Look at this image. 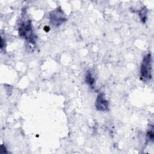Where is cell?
<instances>
[{
    "label": "cell",
    "mask_w": 154,
    "mask_h": 154,
    "mask_svg": "<svg viewBox=\"0 0 154 154\" xmlns=\"http://www.w3.org/2000/svg\"><path fill=\"white\" fill-rule=\"evenodd\" d=\"M19 35L26 42L32 45L35 44L36 37L34 34L31 22L29 19L22 20L19 24Z\"/></svg>",
    "instance_id": "cell-1"
},
{
    "label": "cell",
    "mask_w": 154,
    "mask_h": 154,
    "mask_svg": "<svg viewBox=\"0 0 154 154\" xmlns=\"http://www.w3.org/2000/svg\"><path fill=\"white\" fill-rule=\"evenodd\" d=\"M152 77V60L150 53L146 54L140 67V79L144 82L149 81Z\"/></svg>",
    "instance_id": "cell-2"
},
{
    "label": "cell",
    "mask_w": 154,
    "mask_h": 154,
    "mask_svg": "<svg viewBox=\"0 0 154 154\" xmlns=\"http://www.w3.org/2000/svg\"><path fill=\"white\" fill-rule=\"evenodd\" d=\"M49 19L51 23L55 26H58L67 20L66 15L61 7H58L51 12Z\"/></svg>",
    "instance_id": "cell-3"
},
{
    "label": "cell",
    "mask_w": 154,
    "mask_h": 154,
    "mask_svg": "<svg viewBox=\"0 0 154 154\" xmlns=\"http://www.w3.org/2000/svg\"><path fill=\"white\" fill-rule=\"evenodd\" d=\"M96 108L100 111H106L109 108V102L105 99L103 93H99L96 98L95 103Z\"/></svg>",
    "instance_id": "cell-4"
},
{
    "label": "cell",
    "mask_w": 154,
    "mask_h": 154,
    "mask_svg": "<svg viewBox=\"0 0 154 154\" xmlns=\"http://www.w3.org/2000/svg\"><path fill=\"white\" fill-rule=\"evenodd\" d=\"M85 82L91 87L94 88L95 84V79L93 76V75L90 71H87L85 75Z\"/></svg>",
    "instance_id": "cell-5"
},
{
    "label": "cell",
    "mask_w": 154,
    "mask_h": 154,
    "mask_svg": "<svg viewBox=\"0 0 154 154\" xmlns=\"http://www.w3.org/2000/svg\"><path fill=\"white\" fill-rule=\"evenodd\" d=\"M153 126L152 125H150L149 129L147 130L146 134V141L147 143L153 142V137H154V133H153Z\"/></svg>",
    "instance_id": "cell-6"
},
{
    "label": "cell",
    "mask_w": 154,
    "mask_h": 154,
    "mask_svg": "<svg viewBox=\"0 0 154 154\" xmlns=\"http://www.w3.org/2000/svg\"><path fill=\"white\" fill-rule=\"evenodd\" d=\"M146 14H147V10L144 7L139 13V16L141 18V20L143 22H145L146 20Z\"/></svg>",
    "instance_id": "cell-7"
}]
</instances>
